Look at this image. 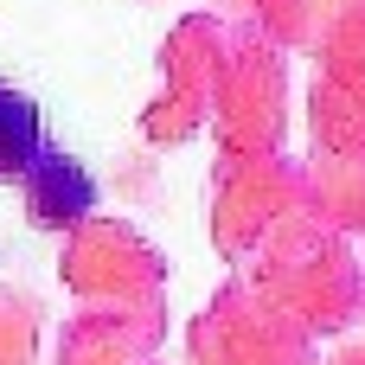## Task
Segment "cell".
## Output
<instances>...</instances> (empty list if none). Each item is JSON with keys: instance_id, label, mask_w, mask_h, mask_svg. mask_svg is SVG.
<instances>
[{"instance_id": "7a4b0ae2", "label": "cell", "mask_w": 365, "mask_h": 365, "mask_svg": "<svg viewBox=\"0 0 365 365\" xmlns=\"http://www.w3.org/2000/svg\"><path fill=\"white\" fill-rule=\"evenodd\" d=\"M45 135H38V109L19 96V90H0V180L26 173L38 160Z\"/></svg>"}, {"instance_id": "6da1fadb", "label": "cell", "mask_w": 365, "mask_h": 365, "mask_svg": "<svg viewBox=\"0 0 365 365\" xmlns=\"http://www.w3.org/2000/svg\"><path fill=\"white\" fill-rule=\"evenodd\" d=\"M26 180H32V212H38L45 225H71V218L90 212V180H83V167H71L64 154L38 148V160L26 167Z\"/></svg>"}]
</instances>
